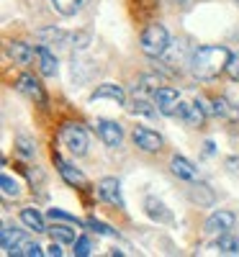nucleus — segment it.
<instances>
[{"label":"nucleus","instance_id":"nucleus-27","mask_svg":"<svg viewBox=\"0 0 239 257\" xmlns=\"http://www.w3.org/2000/svg\"><path fill=\"white\" fill-rule=\"evenodd\" d=\"M49 219H52V221H64V224H75V226H80V221L72 216V213H64L62 208H49Z\"/></svg>","mask_w":239,"mask_h":257},{"label":"nucleus","instance_id":"nucleus-28","mask_svg":"<svg viewBox=\"0 0 239 257\" xmlns=\"http://www.w3.org/2000/svg\"><path fill=\"white\" fill-rule=\"evenodd\" d=\"M16 144H18V152L24 155V157H31V155H34V142H31V139L18 137V139H16Z\"/></svg>","mask_w":239,"mask_h":257},{"label":"nucleus","instance_id":"nucleus-29","mask_svg":"<svg viewBox=\"0 0 239 257\" xmlns=\"http://www.w3.org/2000/svg\"><path fill=\"white\" fill-rule=\"evenodd\" d=\"M88 226H90L95 234H103V237H113V234H116L111 226H105V224H100V221H95V219H90V221H88Z\"/></svg>","mask_w":239,"mask_h":257},{"label":"nucleus","instance_id":"nucleus-3","mask_svg":"<svg viewBox=\"0 0 239 257\" xmlns=\"http://www.w3.org/2000/svg\"><path fill=\"white\" fill-rule=\"evenodd\" d=\"M59 144L67 149L72 157H82L90 147V139H88V132H85L80 123H64L59 128Z\"/></svg>","mask_w":239,"mask_h":257},{"label":"nucleus","instance_id":"nucleus-11","mask_svg":"<svg viewBox=\"0 0 239 257\" xmlns=\"http://www.w3.org/2000/svg\"><path fill=\"white\" fill-rule=\"evenodd\" d=\"M170 173L175 175L178 180H185V183H193V180H198V167H195L190 160L175 155L170 160Z\"/></svg>","mask_w":239,"mask_h":257},{"label":"nucleus","instance_id":"nucleus-23","mask_svg":"<svg viewBox=\"0 0 239 257\" xmlns=\"http://www.w3.org/2000/svg\"><path fill=\"white\" fill-rule=\"evenodd\" d=\"M75 224H54L52 229H49V234H52V239H57V242H62V244H72L77 237H75V229H72Z\"/></svg>","mask_w":239,"mask_h":257},{"label":"nucleus","instance_id":"nucleus-10","mask_svg":"<svg viewBox=\"0 0 239 257\" xmlns=\"http://www.w3.org/2000/svg\"><path fill=\"white\" fill-rule=\"evenodd\" d=\"M54 165H57V173L62 175V180L67 185H75V188H88V178H85L77 167H72L67 160H62L59 155H54Z\"/></svg>","mask_w":239,"mask_h":257},{"label":"nucleus","instance_id":"nucleus-30","mask_svg":"<svg viewBox=\"0 0 239 257\" xmlns=\"http://www.w3.org/2000/svg\"><path fill=\"white\" fill-rule=\"evenodd\" d=\"M226 72H229V77H231L234 82H239V54H231V62H229Z\"/></svg>","mask_w":239,"mask_h":257},{"label":"nucleus","instance_id":"nucleus-14","mask_svg":"<svg viewBox=\"0 0 239 257\" xmlns=\"http://www.w3.org/2000/svg\"><path fill=\"white\" fill-rule=\"evenodd\" d=\"M90 98H93V100L108 98V100H113V103H118V105H126V93H124L121 85H116V82H103L100 88H95V90H93V95H90Z\"/></svg>","mask_w":239,"mask_h":257},{"label":"nucleus","instance_id":"nucleus-12","mask_svg":"<svg viewBox=\"0 0 239 257\" xmlns=\"http://www.w3.org/2000/svg\"><path fill=\"white\" fill-rule=\"evenodd\" d=\"M8 57L18 64V67H31V62L36 57V49L24 44V41H11L8 44Z\"/></svg>","mask_w":239,"mask_h":257},{"label":"nucleus","instance_id":"nucleus-18","mask_svg":"<svg viewBox=\"0 0 239 257\" xmlns=\"http://www.w3.org/2000/svg\"><path fill=\"white\" fill-rule=\"evenodd\" d=\"M144 208H147V216L152 221H157V224H167L172 219V213L167 211V206L162 201H157V198H147L144 201Z\"/></svg>","mask_w":239,"mask_h":257},{"label":"nucleus","instance_id":"nucleus-2","mask_svg":"<svg viewBox=\"0 0 239 257\" xmlns=\"http://www.w3.org/2000/svg\"><path fill=\"white\" fill-rule=\"evenodd\" d=\"M139 47H142V52H144L147 57H152V59L162 57V54L167 52V47H170V34H167V29H165L162 24H149V26L142 31V36H139Z\"/></svg>","mask_w":239,"mask_h":257},{"label":"nucleus","instance_id":"nucleus-8","mask_svg":"<svg viewBox=\"0 0 239 257\" xmlns=\"http://www.w3.org/2000/svg\"><path fill=\"white\" fill-rule=\"evenodd\" d=\"M234 221H236V216L231 211H213L211 216L203 221V231L206 234H226V231H231L234 229Z\"/></svg>","mask_w":239,"mask_h":257},{"label":"nucleus","instance_id":"nucleus-16","mask_svg":"<svg viewBox=\"0 0 239 257\" xmlns=\"http://www.w3.org/2000/svg\"><path fill=\"white\" fill-rule=\"evenodd\" d=\"M11 254H13V257H41V254H47V249H41L36 242H31L26 234H24V237L13 244Z\"/></svg>","mask_w":239,"mask_h":257},{"label":"nucleus","instance_id":"nucleus-4","mask_svg":"<svg viewBox=\"0 0 239 257\" xmlns=\"http://www.w3.org/2000/svg\"><path fill=\"white\" fill-rule=\"evenodd\" d=\"M152 98H155V103H157V108H160L162 116H178V118H183L188 103H180V90L178 88H172V85H160V88L152 93Z\"/></svg>","mask_w":239,"mask_h":257},{"label":"nucleus","instance_id":"nucleus-21","mask_svg":"<svg viewBox=\"0 0 239 257\" xmlns=\"http://www.w3.org/2000/svg\"><path fill=\"white\" fill-rule=\"evenodd\" d=\"M211 113L219 116V118H226V121H236L239 118V108H236V105H231L226 98L211 100Z\"/></svg>","mask_w":239,"mask_h":257},{"label":"nucleus","instance_id":"nucleus-5","mask_svg":"<svg viewBox=\"0 0 239 257\" xmlns=\"http://www.w3.org/2000/svg\"><path fill=\"white\" fill-rule=\"evenodd\" d=\"M16 90H18L21 95H26L29 100L39 103V105H47V93H44V88H41L39 77H34L31 72L18 75V80H16Z\"/></svg>","mask_w":239,"mask_h":257},{"label":"nucleus","instance_id":"nucleus-25","mask_svg":"<svg viewBox=\"0 0 239 257\" xmlns=\"http://www.w3.org/2000/svg\"><path fill=\"white\" fill-rule=\"evenodd\" d=\"M0 185H3V196H6V198H18V196H21V185H18V180H13L11 175L0 178Z\"/></svg>","mask_w":239,"mask_h":257},{"label":"nucleus","instance_id":"nucleus-32","mask_svg":"<svg viewBox=\"0 0 239 257\" xmlns=\"http://www.w3.org/2000/svg\"><path fill=\"white\" fill-rule=\"evenodd\" d=\"M175 3H188V0H175Z\"/></svg>","mask_w":239,"mask_h":257},{"label":"nucleus","instance_id":"nucleus-9","mask_svg":"<svg viewBox=\"0 0 239 257\" xmlns=\"http://www.w3.org/2000/svg\"><path fill=\"white\" fill-rule=\"evenodd\" d=\"M98 196H100L105 203L116 206V208H126L124 196H121V185H118L116 178H103V180L98 183Z\"/></svg>","mask_w":239,"mask_h":257},{"label":"nucleus","instance_id":"nucleus-22","mask_svg":"<svg viewBox=\"0 0 239 257\" xmlns=\"http://www.w3.org/2000/svg\"><path fill=\"white\" fill-rule=\"evenodd\" d=\"M213 247L219 249L221 254H239V237H234L231 231L219 234V237H216V242H213Z\"/></svg>","mask_w":239,"mask_h":257},{"label":"nucleus","instance_id":"nucleus-1","mask_svg":"<svg viewBox=\"0 0 239 257\" xmlns=\"http://www.w3.org/2000/svg\"><path fill=\"white\" fill-rule=\"evenodd\" d=\"M231 62V52L221 44H208V47H198L190 52V62H188V70L195 80H213L219 77L221 72H226Z\"/></svg>","mask_w":239,"mask_h":257},{"label":"nucleus","instance_id":"nucleus-26","mask_svg":"<svg viewBox=\"0 0 239 257\" xmlns=\"http://www.w3.org/2000/svg\"><path fill=\"white\" fill-rule=\"evenodd\" d=\"M72 247H75L72 252H75L77 257H88V254L93 252V242H90L88 237H77V239L72 242Z\"/></svg>","mask_w":239,"mask_h":257},{"label":"nucleus","instance_id":"nucleus-19","mask_svg":"<svg viewBox=\"0 0 239 257\" xmlns=\"http://www.w3.org/2000/svg\"><path fill=\"white\" fill-rule=\"evenodd\" d=\"M132 113H139V116H147V118H157V113H160V108H157V103H155V98L152 100H147L144 95H139V98H134L132 103L126 105Z\"/></svg>","mask_w":239,"mask_h":257},{"label":"nucleus","instance_id":"nucleus-6","mask_svg":"<svg viewBox=\"0 0 239 257\" xmlns=\"http://www.w3.org/2000/svg\"><path fill=\"white\" fill-rule=\"evenodd\" d=\"M132 139H134V144L142 149V152H147V155L160 152L162 144H165L162 137H160L157 132H152V128H147V126H137L134 134H132Z\"/></svg>","mask_w":239,"mask_h":257},{"label":"nucleus","instance_id":"nucleus-31","mask_svg":"<svg viewBox=\"0 0 239 257\" xmlns=\"http://www.w3.org/2000/svg\"><path fill=\"white\" fill-rule=\"evenodd\" d=\"M62 242H57V239H52V244L47 247V254H52V257H62V247H59Z\"/></svg>","mask_w":239,"mask_h":257},{"label":"nucleus","instance_id":"nucleus-7","mask_svg":"<svg viewBox=\"0 0 239 257\" xmlns=\"http://www.w3.org/2000/svg\"><path fill=\"white\" fill-rule=\"evenodd\" d=\"M95 132H98V137L103 139V144L111 147V149L121 147V142H124V128H121V123H116V121L98 118V121H95Z\"/></svg>","mask_w":239,"mask_h":257},{"label":"nucleus","instance_id":"nucleus-13","mask_svg":"<svg viewBox=\"0 0 239 257\" xmlns=\"http://www.w3.org/2000/svg\"><path fill=\"white\" fill-rule=\"evenodd\" d=\"M21 224H24L26 229H31L34 234H44V231H49V226H47V219L41 216V213L36 211V208H21Z\"/></svg>","mask_w":239,"mask_h":257},{"label":"nucleus","instance_id":"nucleus-15","mask_svg":"<svg viewBox=\"0 0 239 257\" xmlns=\"http://www.w3.org/2000/svg\"><path fill=\"white\" fill-rule=\"evenodd\" d=\"M36 62H39V72L44 77H54L57 75V57L47 49V47H36Z\"/></svg>","mask_w":239,"mask_h":257},{"label":"nucleus","instance_id":"nucleus-20","mask_svg":"<svg viewBox=\"0 0 239 257\" xmlns=\"http://www.w3.org/2000/svg\"><path fill=\"white\" fill-rule=\"evenodd\" d=\"M188 198L193 201V203H198V206H213V190L208 188V185H203V183H190V188H188Z\"/></svg>","mask_w":239,"mask_h":257},{"label":"nucleus","instance_id":"nucleus-24","mask_svg":"<svg viewBox=\"0 0 239 257\" xmlns=\"http://www.w3.org/2000/svg\"><path fill=\"white\" fill-rule=\"evenodd\" d=\"M24 237V231H18V229H13V226H3V252L6 254H11V249H13V244Z\"/></svg>","mask_w":239,"mask_h":257},{"label":"nucleus","instance_id":"nucleus-17","mask_svg":"<svg viewBox=\"0 0 239 257\" xmlns=\"http://www.w3.org/2000/svg\"><path fill=\"white\" fill-rule=\"evenodd\" d=\"M88 3L90 0H49V6L59 13V16H77L80 11H85L88 8Z\"/></svg>","mask_w":239,"mask_h":257}]
</instances>
